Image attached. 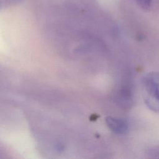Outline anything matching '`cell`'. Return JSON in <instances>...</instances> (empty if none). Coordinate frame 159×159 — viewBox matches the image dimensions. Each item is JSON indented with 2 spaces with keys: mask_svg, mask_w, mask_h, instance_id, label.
I'll use <instances>...</instances> for the list:
<instances>
[{
  "mask_svg": "<svg viewBox=\"0 0 159 159\" xmlns=\"http://www.w3.org/2000/svg\"><path fill=\"white\" fill-rule=\"evenodd\" d=\"M143 100L152 111L159 112V72L146 74L142 80Z\"/></svg>",
  "mask_w": 159,
  "mask_h": 159,
  "instance_id": "obj_1",
  "label": "cell"
},
{
  "mask_svg": "<svg viewBox=\"0 0 159 159\" xmlns=\"http://www.w3.org/2000/svg\"><path fill=\"white\" fill-rule=\"evenodd\" d=\"M105 120L108 128L114 133L117 134H124L127 133L129 125L125 120L118 117L107 116Z\"/></svg>",
  "mask_w": 159,
  "mask_h": 159,
  "instance_id": "obj_2",
  "label": "cell"
},
{
  "mask_svg": "<svg viewBox=\"0 0 159 159\" xmlns=\"http://www.w3.org/2000/svg\"><path fill=\"white\" fill-rule=\"evenodd\" d=\"M139 6L143 9L147 10L150 7L151 0H136Z\"/></svg>",
  "mask_w": 159,
  "mask_h": 159,
  "instance_id": "obj_3",
  "label": "cell"
},
{
  "mask_svg": "<svg viewBox=\"0 0 159 159\" xmlns=\"http://www.w3.org/2000/svg\"><path fill=\"white\" fill-rule=\"evenodd\" d=\"M22 0H1V5H9L14 4L20 2Z\"/></svg>",
  "mask_w": 159,
  "mask_h": 159,
  "instance_id": "obj_4",
  "label": "cell"
}]
</instances>
